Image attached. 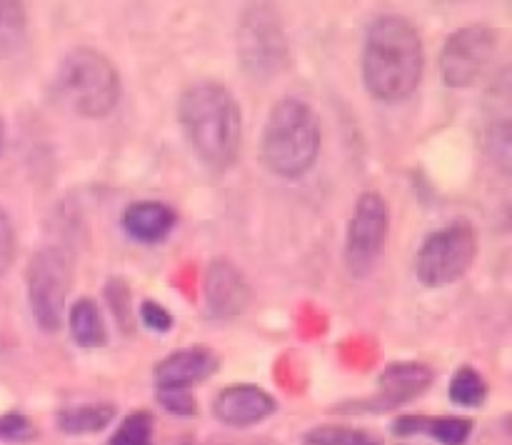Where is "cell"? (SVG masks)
Returning <instances> with one entry per match:
<instances>
[{"instance_id": "cell-1", "label": "cell", "mask_w": 512, "mask_h": 445, "mask_svg": "<svg viewBox=\"0 0 512 445\" xmlns=\"http://www.w3.org/2000/svg\"><path fill=\"white\" fill-rule=\"evenodd\" d=\"M360 70L373 100L383 105L408 100L418 90L425 70V48L418 28L405 15H378L365 30Z\"/></svg>"}, {"instance_id": "cell-2", "label": "cell", "mask_w": 512, "mask_h": 445, "mask_svg": "<svg viewBox=\"0 0 512 445\" xmlns=\"http://www.w3.org/2000/svg\"><path fill=\"white\" fill-rule=\"evenodd\" d=\"M178 123L193 153L210 170H225L238 160L243 145V113L223 83H190L178 98Z\"/></svg>"}, {"instance_id": "cell-3", "label": "cell", "mask_w": 512, "mask_h": 445, "mask_svg": "<svg viewBox=\"0 0 512 445\" xmlns=\"http://www.w3.org/2000/svg\"><path fill=\"white\" fill-rule=\"evenodd\" d=\"M323 128L305 100L283 98L270 108L260 135V163L270 175L298 180L318 163Z\"/></svg>"}, {"instance_id": "cell-4", "label": "cell", "mask_w": 512, "mask_h": 445, "mask_svg": "<svg viewBox=\"0 0 512 445\" xmlns=\"http://www.w3.org/2000/svg\"><path fill=\"white\" fill-rule=\"evenodd\" d=\"M118 65L95 48H75L58 63L53 95L68 113L78 118H105L120 100Z\"/></svg>"}, {"instance_id": "cell-5", "label": "cell", "mask_w": 512, "mask_h": 445, "mask_svg": "<svg viewBox=\"0 0 512 445\" xmlns=\"http://www.w3.org/2000/svg\"><path fill=\"white\" fill-rule=\"evenodd\" d=\"M240 68L253 80H270L290 65V45L273 5L253 3L240 13L235 30Z\"/></svg>"}, {"instance_id": "cell-6", "label": "cell", "mask_w": 512, "mask_h": 445, "mask_svg": "<svg viewBox=\"0 0 512 445\" xmlns=\"http://www.w3.org/2000/svg\"><path fill=\"white\" fill-rule=\"evenodd\" d=\"M478 258V230L468 220H453L425 235L415 253V275L425 288H445L468 275Z\"/></svg>"}, {"instance_id": "cell-7", "label": "cell", "mask_w": 512, "mask_h": 445, "mask_svg": "<svg viewBox=\"0 0 512 445\" xmlns=\"http://www.w3.org/2000/svg\"><path fill=\"white\" fill-rule=\"evenodd\" d=\"M70 263L63 250L40 248L30 255L25 270V288L33 320L43 333H55L68 313L70 293Z\"/></svg>"}, {"instance_id": "cell-8", "label": "cell", "mask_w": 512, "mask_h": 445, "mask_svg": "<svg viewBox=\"0 0 512 445\" xmlns=\"http://www.w3.org/2000/svg\"><path fill=\"white\" fill-rule=\"evenodd\" d=\"M390 230L388 200L378 190H365L355 200L345 230V265L353 278H363L383 258Z\"/></svg>"}, {"instance_id": "cell-9", "label": "cell", "mask_w": 512, "mask_h": 445, "mask_svg": "<svg viewBox=\"0 0 512 445\" xmlns=\"http://www.w3.org/2000/svg\"><path fill=\"white\" fill-rule=\"evenodd\" d=\"M498 50V33L488 25H465L448 35L440 50V75L453 90L473 88L490 68Z\"/></svg>"}, {"instance_id": "cell-10", "label": "cell", "mask_w": 512, "mask_h": 445, "mask_svg": "<svg viewBox=\"0 0 512 445\" xmlns=\"http://www.w3.org/2000/svg\"><path fill=\"white\" fill-rule=\"evenodd\" d=\"M203 293L210 315L220 320L238 318L253 303V288H250L248 278L228 258L210 260L208 270H205Z\"/></svg>"}, {"instance_id": "cell-11", "label": "cell", "mask_w": 512, "mask_h": 445, "mask_svg": "<svg viewBox=\"0 0 512 445\" xmlns=\"http://www.w3.org/2000/svg\"><path fill=\"white\" fill-rule=\"evenodd\" d=\"M278 410V403L263 388L250 383H235L220 390L213 400V415L233 428H250L263 423Z\"/></svg>"}, {"instance_id": "cell-12", "label": "cell", "mask_w": 512, "mask_h": 445, "mask_svg": "<svg viewBox=\"0 0 512 445\" xmlns=\"http://www.w3.org/2000/svg\"><path fill=\"white\" fill-rule=\"evenodd\" d=\"M220 358L205 345H193V348H180L175 353L165 355L153 370L155 388H193L195 383H203L205 378L218 370Z\"/></svg>"}, {"instance_id": "cell-13", "label": "cell", "mask_w": 512, "mask_h": 445, "mask_svg": "<svg viewBox=\"0 0 512 445\" xmlns=\"http://www.w3.org/2000/svg\"><path fill=\"white\" fill-rule=\"evenodd\" d=\"M175 223H178V213L163 200H138V203H130L120 215V225L128 238L145 245H155L168 238Z\"/></svg>"}, {"instance_id": "cell-14", "label": "cell", "mask_w": 512, "mask_h": 445, "mask_svg": "<svg viewBox=\"0 0 512 445\" xmlns=\"http://www.w3.org/2000/svg\"><path fill=\"white\" fill-rule=\"evenodd\" d=\"M433 368L423 363H395L380 378V398L375 400V408H393V405L408 403L415 395L425 393L433 385Z\"/></svg>"}, {"instance_id": "cell-15", "label": "cell", "mask_w": 512, "mask_h": 445, "mask_svg": "<svg viewBox=\"0 0 512 445\" xmlns=\"http://www.w3.org/2000/svg\"><path fill=\"white\" fill-rule=\"evenodd\" d=\"M68 328L73 343L85 350L103 348L108 343V328H105L103 313H100L98 303L90 298H78L70 305Z\"/></svg>"}, {"instance_id": "cell-16", "label": "cell", "mask_w": 512, "mask_h": 445, "mask_svg": "<svg viewBox=\"0 0 512 445\" xmlns=\"http://www.w3.org/2000/svg\"><path fill=\"white\" fill-rule=\"evenodd\" d=\"M115 418V405L110 403H85L75 408H65L58 413V428L68 435H90L108 428Z\"/></svg>"}, {"instance_id": "cell-17", "label": "cell", "mask_w": 512, "mask_h": 445, "mask_svg": "<svg viewBox=\"0 0 512 445\" xmlns=\"http://www.w3.org/2000/svg\"><path fill=\"white\" fill-rule=\"evenodd\" d=\"M28 43V13L23 3L0 0V60L18 55Z\"/></svg>"}, {"instance_id": "cell-18", "label": "cell", "mask_w": 512, "mask_h": 445, "mask_svg": "<svg viewBox=\"0 0 512 445\" xmlns=\"http://www.w3.org/2000/svg\"><path fill=\"white\" fill-rule=\"evenodd\" d=\"M450 400L460 408H480L488 400V380L473 365H463L450 378Z\"/></svg>"}, {"instance_id": "cell-19", "label": "cell", "mask_w": 512, "mask_h": 445, "mask_svg": "<svg viewBox=\"0 0 512 445\" xmlns=\"http://www.w3.org/2000/svg\"><path fill=\"white\" fill-rule=\"evenodd\" d=\"M485 110L495 125L512 130V65L498 70L485 90Z\"/></svg>"}, {"instance_id": "cell-20", "label": "cell", "mask_w": 512, "mask_h": 445, "mask_svg": "<svg viewBox=\"0 0 512 445\" xmlns=\"http://www.w3.org/2000/svg\"><path fill=\"white\" fill-rule=\"evenodd\" d=\"M305 445H383V438L373 430L345 428V425H320L305 433Z\"/></svg>"}, {"instance_id": "cell-21", "label": "cell", "mask_w": 512, "mask_h": 445, "mask_svg": "<svg viewBox=\"0 0 512 445\" xmlns=\"http://www.w3.org/2000/svg\"><path fill=\"white\" fill-rule=\"evenodd\" d=\"M155 418L150 410H135L125 415L123 423L110 435L108 445H153Z\"/></svg>"}, {"instance_id": "cell-22", "label": "cell", "mask_w": 512, "mask_h": 445, "mask_svg": "<svg viewBox=\"0 0 512 445\" xmlns=\"http://www.w3.org/2000/svg\"><path fill=\"white\" fill-rule=\"evenodd\" d=\"M430 438L440 445H465L473 433V420L463 415H440V418H425V430Z\"/></svg>"}, {"instance_id": "cell-23", "label": "cell", "mask_w": 512, "mask_h": 445, "mask_svg": "<svg viewBox=\"0 0 512 445\" xmlns=\"http://www.w3.org/2000/svg\"><path fill=\"white\" fill-rule=\"evenodd\" d=\"M35 438V425L23 413L0 415V440L5 443H25Z\"/></svg>"}, {"instance_id": "cell-24", "label": "cell", "mask_w": 512, "mask_h": 445, "mask_svg": "<svg viewBox=\"0 0 512 445\" xmlns=\"http://www.w3.org/2000/svg\"><path fill=\"white\" fill-rule=\"evenodd\" d=\"M158 400H160V405L168 410V413L183 415V418L195 415V410H198V400H195V395L190 393L188 388L158 390Z\"/></svg>"}, {"instance_id": "cell-25", "label": "cell", "mask_w": 512, "mask_h": 445, "mask_svg": "<svg viewBox=\"0 0 512 445\" xmlns=\"http://www.w3.org/2000/svg\"><path fill=\"white\" fill-rule=\"evenodd\" d=\"M138 313L145 328L155 330V333H168L173 328V315H170V310L165 305L155 303V300H143Z\"/></svg>"}, {"instance_id": "cell-26", "label": "cell", "mask_w": 512, "mask_h": 445, "mask_svg": "<svg viewBox=\"0 0 512 445\" xmlns=\"http://www.w3.org/2000/svg\"><path fill=\"white\" fill-rule=\"evenodd\" d=\"M108 300H110V305H113V313H115V318L120 320V325H123L125 330H130L128 318L133 315V305H130V293H128V288H125L123 280H110Z\"/></svg>"}, {"instance_id": "cell-27", "label": "cell", "mask_w": 512, "mask_h": 445, "mask_svg": "<svg viewBox=\"0 0 512 445\" xmlns=\"http://www.w3.org/2000/svg\"><path fill=\"white\" fill-rule=\"evenodd\" d=\"M13 250H15L13 225H10L8 213L0 208V273H3V268H8L10 260H13Z\"/></svg>"}, {"instance_id": "cell-28", "label": "cell", "mask_w": 512, "mask_h": 445, "mask_svg": "<svg viewBox=\"0 0 512 445\" xmlns=\"http://www.w3.org/2000/svg\"><path fill=\"white\" fill-rule=\"evenodd\" d=\"M0 153H3V123H0Z\"/></svg>"}]
</instances>
